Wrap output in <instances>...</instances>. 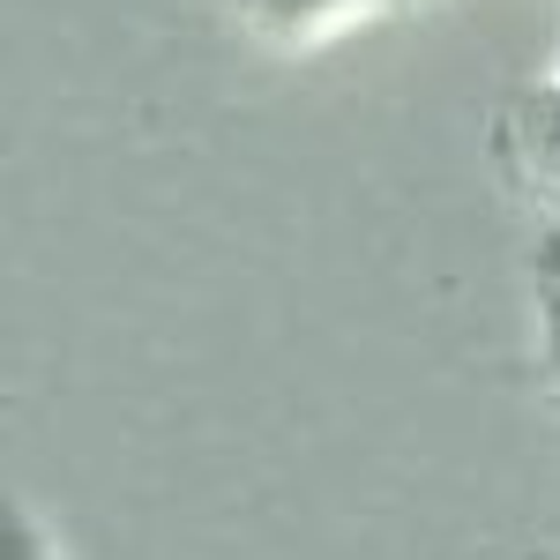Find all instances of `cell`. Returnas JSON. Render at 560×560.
Returning a JSON list of instances; mask_svg holds the SVG:
<instances>
[{
	"instance_id": "cell-1",
	"label": "cell",
	"mask_w": 560,
	"mask_h": 560,
	"mask_svg": "<svg viewBox=\"0 0 560 560\" xmlns=\"http://www.w3.org/2000/svg\"><path fill=\"white\" fill-rule=\"evenodd\" d=\"M382 8L388 0H247V15L269 45H322L366 15H382Z\"/></svg>"
},
{
	"instance_id": "cell-2",
	"label": "cell",
	"mask_w": 560,
	"mask_h": 560,
	"mask_svg": "<svg viewBox=\"0 0 560 560\" xmlns=\"http://www.w3.org/2000/svg\"><path fill=\"white\" fill-rule=\"evenodd\" d=\"M538 366L560 396V284H546V277H538Z\"/></svg>"
},
{
	"instance_id": "cell-3",
	"label": "cell",
	"mask_w": 560,
	"mask_h": 560,
	"mask_svg": "<svg viewBox=\"0 0 560 560\" xmlns=\"http://www.w3.org/2000/svg\"><path fill=\"white\" fill-rule=\"evenodd\" d=\"M538 277H546V284H560V232H546V240H538Z\"/></svg>"
},
{
	"instance_id": "cell-4",
	"label": "cell",
	"mask_w": 560,
	"mask_h": 560,
	"mask_svg": "<svg viewBox=\"0 0 560 560\" xmlns=\"http://www.w3.org/2000/svg\"><path fill=\"white\" fill-rule=\"evenodd\" d=\"M546 142H553V158H560V97H553V135H546Z\"/></svg>"
}]
</instances>
